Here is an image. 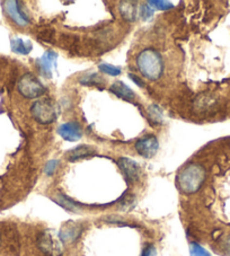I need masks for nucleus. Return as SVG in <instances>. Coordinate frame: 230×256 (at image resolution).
<instances>
[{
  "label": "nucleus",
  "instance_id": "obj_1",
  "mask_svg": "<svg viewBox=\"0 0 230 256\" xmlns=\"http://www.w3.org/2000/svg\"><path fill=\"white\" fill-rule=\"evenodd\" d=\"M206 181V169L200 164H190L183 168L177 176L178 187L183 193L197 192Z\"/></svg>",
  "mask_w": 230,
  "mask_h": 256
},
{
  "label": "nucleus",
  "instance_id": "obj_2",
  "mask_svg": "<svg viewBox=\"0 0 230 256\" xmlns=\"http://www.w3.org/2000/svg\"><path fill=\"white\" fill-rule=\"evenodd\" d=\"M136 66L143 77L150 80H157L163 74V58L156 50L146 49L136 57Z\"/></svg>",
  "mask_w": 230,
  "mask_h": 256
},
{
  "label": "nucleus",
  "instance_id": "obj_3",
  "mask_svg": "<svg viewBox=\"0 0 230 256\" xmlns=\"http://www.w3.org/2000/svg\"><path fill=\"white\" fill-rule=\"evenodd\" d=\"M32 115L38 123H52L57 118V110L55 103L50 98L38 99L32 105Z\"/></svg>",
  "mask_w": 230,
  "mask_h": 256
},
{
  "label": "nucleus",
  "instance_id": "obj_4",
  "mask_svg": "<svg viewBox=\"0 0 230 256\" xmlns=\"http://www.w3.org/2000/svg\"><path fill=\"white\" fill-rule=\"evenodd\" d=\"M19 92L26 98H38L45 93L44 86L32 74H25L17 85Z\"/></svg>",
  "mask_w": 230,
  "mask_h": 256
},
{
  "label": "nucleus",
  "instance_id": "obj_5",
  "mask_svg": "<svg viewBox=\"0 0 230 256\" xmlns=\"http://www.w3.org/2000/svg\"><path fill=\"white\" fill-rule=\"evenodd\" d=\"M3 8H5V12L9 16V19L19 26H27L28 23H30L27 15L19 6V1H5L3 2Z\"/></svg>",
  "mask_w": 230,
  "mask_h": 256
},
{
  "label": "nucleus",
  "instance_id": "obj_6",
  "mask_svg": "<svg viewBox=\"0 0 230 256\" xmlns=\"http://www.w3.org/2000/svg\"><path fill=\"white\" fill-rule=\"evenodd\" d=\"M159 143L154 136H146L139 139L135 143V150L140 156L145 158H152L157 154Z\"/></svg>",
  "mask_w": 230,
  "mask_h": 256
},
{
  "label": "nucleus",
  "instance_id": "obj_7",
  "mask_svg": "<svg viewBox=\"0 0 230 256\" xmlns=\"http://www.w3.org/2000/svg\"><path fill=\"white\" fill-rule=\"evenodd\" d=\"M58 133L67 141H78L82 137L81 127L76 122H67L58 128Z\"/></svg>",
  "mask_w": 230,
  "mask_h": 256
},
{
  "label": "nucleus",
  "instance_id": "obj_8",
  "mask_svg": "<svg viewBox=\"0 0 230 256\" xmlns=\"http://www.w3.org/2000/svg\"><path fill=\"white\" fill-rule=\"evenodd\" d=\"M118 167L121 168V171L123 172V174L125 175V177L130 181L134 182L136 179H139L140 177V167L139 165L135 163V161L131 160L130 158L127 157H122L117 160Z\"/></svg>",
  "mask_w": 230,
  "mask_h": 256
},
{
  "label": "nucleus",
  "instance_id": "obj_9",
  "mask_svg": "<svg viewBox=\"0 0 230 256\" xmlns=\"http://www.w3.org/2000/svg\"><path fill=\"white\" fill-rule=\"evenodd\" d=\"M57 53L53 51H46L44 55L42 56L41 59L38 61L39 70L41 74L44 76L46 79L52 78V71L57 66Z\"/></svg>",
  "mask_w": 230,
  "mask_h": 256
},
{
  "label": "nucleus",
  "instance_id": "obj_10",
  "mask_svg": "<svg viewBox=\"0 0 230 256\" xmlns=\"http://www.w3.org/2000/svg\"><path fill=\"white\" fill-rule=\"evenodd\" d=\"M110 91L115 94L117 97H120V98L129 100V102H131V100L135 98V93L122 81H115L110 87Z\"/></svg>",
  "mask_w": 230,
  "mask_h": 256
},
{
  "label": "nucleus",
  "instance_id": "obj_11",
  "mask_svg": "<svg viewBox=\"0 0 230 256\" xmlns=\"http://www.w3.org/2000/svg\"><path fill=\"white\" fill-rule=\"evenodd\" d=\"M80 235V227L75 225V223H67L62 227L60 232V239L63 243H69V241L76 240Z\"/></svg>",
  "mask_w": 230,
  "mask_h": 256
},
{
  "label": "nucleus",
  "instance_id": "obj_12",
  "mask_svg": "<svg viewBox=\"0 0 230 256\" xmlns=\"http://www.w3.org/2000/svg\"><path fill=\"white\" fill-rule=\"evenodd\" d=\"M94 154H95V150L93 149L92 147L81 145V146H78L77 148H75V149H73L69 154H68V160L75 161V160L81 159V158L93 156Z\"/></svg>",
  "mask_w": 230,
  "mask_h": 256
},
{
  "label": "nucleus",
  "instance_id": "obj_13",
  "mask_svg": "<svg viewBox=\"0 0 230 256\" xmlns=\"http://www.w3.org/2000/svg\"><path fill=\"white\" fill-rule=\"evenodd\" d=\"M120 13L122 17L128 21H134L136 19V2L122 1L120 3Z\"/></svg>",
  "mask_w": 230,
  "mask_h": 256
},
{
  "label": "nucleus",
  "instance_id": "obj_14",
  "mask_svg": "<svg viewBox=\"0 0 230 256\" xmlns=\"http://www.w3.org/2000/svg\"><path fill=\"white\" fill-rule=\"evenodd\" d=\"M32 43L30 41H23L21 39H12V50L19 55H28L32 51Z\"/></svg>",
  "mask_w": 230,
  "mask_h": 256
},
{
  "label": "nucleus",
  "instance_id": "obj_15",
  "mask_svg": "<svg viewBox=\"0 0 230 256\" xmlns=\"http://www.w3.org/2000/svg\"><path fill=\"white\" fill-rule=\"evenodd\" d=\"M103 79L100 76L97 74H92L87 76V77H82L80 79V84L82 85H88V86H98L103 84Z\"/></svg>",
  "mask_w": 230,
  "mask_h": 256
},
{
  "label": "nucleus",
  "instance_id": "obj_16",
  "mask_svg": "<svg viewBox=\"0 0 230 256\" xmlns=\"http://www.w3.org/2000/svg\"><path fill=\"white\" fill-rule=\"evenodd\" d=\"M98 69L102 71V73L106 74V75H110V76H113V77H116V76L121 75V73H122L120 67H115V66H112V64H109V63L99 64Z\"/></svg>",
  "mask_w": 230,
  "mask_h": 256
},
{
  "label": "nucleus",
  "instance_id": "obj_17",
  "mask_svg": "<svg viewBox=\"0 0 230 256\" xmlns=\"http://www.w3.org/2000/svg\"><path fill=\"white\" fill-rule=\"evenodd\" d=\"M148 113L152 118V120L156 123H161L163 122V111L160 110V107H158L157 105H150L148 107Z\"/></svg>",
  "mask_w": 230,
  "mask_h": 256
},
{
  "label": "nucleus",
  "instance_id": "obj_18",
  "mask_svg": "<svg viewBox=\"0 0 230 256\" xmlns=\"http://www.w3.org/2000/svg\"><path fill=\"white\" fill-rule=\"evenodd\" d=\"M190 255L191 256H211L206 248L201 246L197 243L190 244Z\"/></svg>",
  "mask_w": 230,
  "mask_h": 256
},
{
  "label": "nucleus",
  "instance_id": "obj_19",
  "mask_svg": "<svg viewBox=\"0 0 230 256\" xmlns=\"http://www.w3.org/2000/svg\"><path fill=\"white\" fill-rule=\"evenodd\" d=\"M38 245L42 248V251H44L45 253H51L52 252V240L49 235H43L39 238Z\"/></svg>",
  "mask_w": 230,
  "mask_h": 256
},
{
  "label": "nucleus",
  "instance_id": "obj_20",
  "mask_svg": "<svg viewBox=\"0 0 230 256\" xmlns=\"http://www.w3.org/2000/svg\"><path fill=\"white\" fill-rule=\"evenodd\" d=\"M148 5L152 7V8H156V9H160V10H167L172 8V3L170 1H156V0H152V1H148Z\"/></svg>",
  "mask_w": 230,
  "mask_h": 256
},
{
  "label": "nucleus",
  "instance_id": "obj_21",
  "mask_svg": "<svg viewBox=\"0 0 230 256\" xmlns=\"http://www.w3.org/2000/svg\"><path fill=\"white\" fill-rule=\"evenodd\" d=\"M140 15H141V19L143 20L152 19L153 15V8H152L148 3H143L141 8H140Z\"/></svg>",
  "mask_w": 230,
  "mask_h": 256
},
{
  "label": "nucleus",
  "instance_id": "obj_22",
  "mask_svg": "<svg viewBox=\"0 0 230 256\" xmlns=\"http://www.w3.org/2000/svg\"><path fill=\"white\" fill-rule=\"evenodd\" d=\"M58 164H59V161L56 160V159L48 161V164L45 165V168H44V173H45V174L49 175V176H51V175L53 174V173L56 172V168H57Z\"/></svg>",
  "mask_w": 230,
  "mask_h": 256
},
{
  "label": "nucleus",
  "instance_id": "obj_23",
  "mask_svg": "<svg viewBox=\"0 0 230 256\" xmlns=\"http://www.w3.org/2000/svg\"><path fill=\"white\" fill-rule=\"evenodd\" d=\"M142 256H156V250L153 246H148L143 251Z\"/></svg>",
  "mask_w": 230,
  "mask_h": 256
},
{
  "label": "nucleus",
  "instance_id": "obj_24",
  "mask_svg": "<svg viewBox=\"0 0 230 256\" xmlns=\"http://www.w3.org/2000/svg\"><path fill=\"white\" fill-rule=\"evenodd\" d=\"M129 77H130V78L132 79V81H134L135 84L138 85V86H143V81H142V80H140L139 77H136L135 75L130 74V75H129Z\"/></svg>",
  "mask_w": 230,
  "mask_h": 256
}]
</instances>
